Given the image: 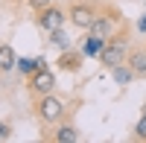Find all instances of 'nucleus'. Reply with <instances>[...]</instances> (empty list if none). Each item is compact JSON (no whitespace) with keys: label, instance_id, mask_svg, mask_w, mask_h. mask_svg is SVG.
I'll list each match as a JSON object with an SVG mask.
<instances>
[{"label":"nucleus","instance_id":"nucleus-1","mask_svg":"<svg viewBox=\"0 0 146 143\" xmlns=\"http://www.w3.org/2000/svg\"><path fill=\"white\" fill-rule=\"evenodd\" d=\"M129 32L126 29H120V32H114L111 38L105 41V47H102V53H100V64L102 67H117V64H123L126 58H129Z\"/></svg>","mask_w":146,"mask_h":143},{"label":"nucleus","instance_id":"nucleus-2","mask_svg":"<svg viewBox=\"0 0 146 143\" xmlns=\"http://www.w3.org/2000/svg\"><path fill=\"white\" fill-rule=\"evenodd\" d=\"M64 111H67V105H64V99H58L56 93L35 97V117H38L41 123H47V126L62 123L64 120Z\"/></svg>","mask_w":146,"mask_h":143},{"label":"nucleus","instance_id":"nucleus-3","mask_svg":"<svg viewBox=\"0 0 146 143\" xmlns=\"http://www.w3.org/2000/svg\"><path fill=\"white\" fill-rule=\"evenodd\" d=\"M120 29H123V18H120V12H117V9H100L88 32L94 35V38L108 41V38H111L114 32H120Z\"/></svg>","mask_w":146,"mask_h":143},{"label":"nucleus","instance_id":"nucleus-4","mask_svg":"<svg viewBox=\"0 0 146 143\" xmlns=\"http://www.w3.org/2000/svg\"><path fill=\"white\" fill-rule=\"evenodd\" d=\"M96 12H100V9H96L94 0H73L70 9H67V21H70L76 29H85V32H88L91 23H94V18H96Z\"/></svg>","mask_w":146,"mask_h":143},{"label":"nucleus","instance_id":"nucleus-5","mask_svg":"<svg viewBox=\"0 0 146 143\" xmlns=\"http://www.w3.org/2000/svg\"><path fill=\"white\" fill-rule=\"evenodd\" d=\"M29 79V93L32 97H44V93H56V73L53 70H38V73L27 76Z\"/></svg>","mask_w":146,"mask_h":143},{"label":"nucleus","instance_id":"nucleus-6","mask_svg":"<svg viewBox=\"0 0 146 143\" xmlns=\"http://www.w3.org/2000/svg\"><path fill=\"white\" fill-rule=\"evenodd\" d=\"M64 21H67V12L58 9V6H47V9H41L38 15H35V23H38L44 32H53L58 26H64Z\"/></svg>","mask_w":146,"mask_h":143},{"label":"nucleus","instance_id":"nucleus-7","mask_svg":"<svg viewBox=\"0 0 146 143\" xmlns=\"http://www.w3.org/2000/svg\"><path fill=\"white\" fill-rule=\"evenodd\" d=\"M82 58H85V53H79V50H62V56H58V62H56V67L58 70H67V73H76V70L82 67Z\"/></svg>","mask_w":146,"mask_h":143},{"label":"nucleus","instance_id":"nucleus-8","mask_svg":"<svg viewBox=\"0 0 146 143\" xmlns=\"http://www.w3.org/2000/svg\"><path fill=\"white\" fill-rule=\"evenodd\" d=\"M126 64L135 70V76H137V79H146V50H129Z\"/></svg>","mask_w":146,"mask_h":143},{"label":"nucleus","instance_id":"nucleus-9","mask_svg":"<svg viewBox=\"0 0 146 143\" xmlns=\"http://www.w3.org/2000/svg\"><path fill=\"white\" fill-rule=\"evenodd\" d=\"M15 67H18V53L9 44H0V73H9Z\"/></svg>","mask_w":146,"mask_h":143},{"label":"nucleus","instance_id":"nucleus-10","mask_svg":"<svg viewBox=\"0 0 146 143\" xmlns=\"http://www.w3.org/2000/svg\"><path fill=\"white\" fill-rule=\"evenodd\" d=\"M56 143H79V132H76V126H70V123H62L56 128V134H53Z\"/></svg>","mask_w":146,"mask_h":143},{"label":"nucleus","instance_id":"nucleus-11","mask_svg":"<svg viewBox=\"0 0 146 143\" xmlns=\"http://www.w3.org/2000/svg\"><path fill=\"white\" fill-rule=\"evenodd\" d=\"M44 67H47L44 56H35V58H18V70H21V73H27V76L38 73V70H44Z\"/></svg>","mask_w":146,"mask_h":143},{"label":"nucleus","instance_id":"nucleus-12","mask_svg":"<svg viewBox=\"0 0 146 143\" xmlns=\"http://www.w3.org/2000/svg\"><path fill=\"white\" fill-rule=\"evenodd\" d=\"M111 76H114L117 85H129L131 79H137V76H135V70H131L126 62H123V64H117V67H111Z\"/></svg>","mask_w":146,"mask_h":143},{"label":"nucleus","instance_id":"nucleus-13","mask_svg":"<svg viewBox=\"0 0 146 143\" xmlns=\"http://www.w3.org/2000/svg\"><path fill=\"white\" fill-rule=\"evenodd\" d=\"M102 47H105V41L102 38H85V47H82V53L88 56V58H100V53H102Z\"/></svg>","mask_w":146,"mask_h":143},{"label":"nucleus","instance_id":"nucleus-14","mask_svg":"<svg viewBox=\"0 0 146 143\" xmlns=\"http://www.w3.org/2000/svg\"><path fill=\"white\" fill-rule=\"evenodd\" d=\"M47 35H50V44L58 47V50H67V47H70V38H67V32H64L62 26L53 29V32H47Z\"/></svg>","mask_w":146,"mask_h":143},{"label":"nucleus","instance_id":"nucleus-15","mask_svg":"<svg viewBox=\"0 0 146 143\" xmlns=\"http://www.w3.org/2000/svg\"><path fill=\"white\" fill-rule=\"evenodd\" d=\"M135 137L137 140H146V114L137 120V126H135Z\"/></svg>","mask_w":146,"mask_h":143},{"label":"nucleus","instance_id":"nucleus-16","mask_svg":"<svg viewBox=\"0 0 146 143\" xmlns=\"http://www.w3.org/2000/svg\"><path fill=\"white\" fill-rule=\"evenodd\" d=\"M27 3H29L32 12H41V9H47V6H53V0H27Z\"/></svg>","mask_w":146,"mask_h":143},{"label":"nucleus","instance_id":"nucleus-17","mask_svg":"<svg viewBox=\"0 0 146 143\" xmlns=\"http://www.w3.org/2000/svg\"><path fill=\"white\" fill-rule=\"evenodd\" d=\"M12 137V126L9 123H0V140H9Z\"/></svg>","mask_w":146,"mask_h":143},{"label":"nucleus","instance_id":"nucleus-18","mask_svg":"<svg viewBox=\"0 0 146 143\" xmlns=\"http://www.w3.org/2000/svg\"><path fill=\"white\" fill-rule=\"evenodd\" d=\"M137 32H140V35H146V12L140 15V21H137Z\"/></svg>","mask_w":146,"mask_h":143}]
</instances>
